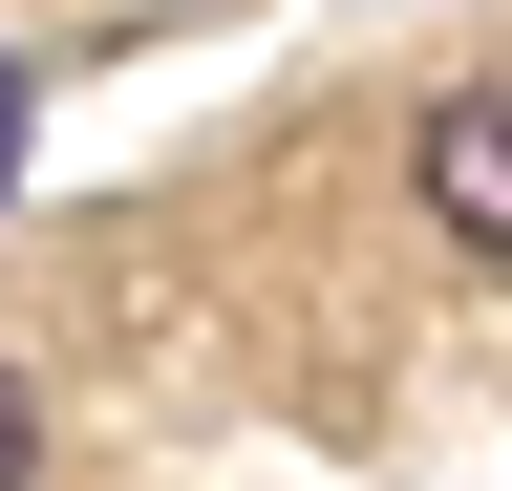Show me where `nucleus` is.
I'll use <instances>...</instances> for the list:
<instances>
[{
	"mask_svg": "<svg viewBox=\"0 0 512 491\" xmlns=\"http://www.w3.org/2000/svg\"><path fill=\"white\" fill-rule=\"evenodd\" d=\"M427 214L470 235V257H512V86H448L427 107Z\"/></svg>",
	"mask_w": 512,
	"mask_h": 491,
	"instance_id": "nucleus-1",
	"label": "nucleus"
},
{
	"mask_svg": "<svg viewBox=\"0 0 512 491\" xmlns=\"http://www.w3.org/2000/svg\"><path fill=\"white\" fill-rule=\"evenodd\" d=\"M0 491H43V385L0 363Z\"/></svg>",
	"mask_w": 512,
	"mask_h": 491,
	"instance_id": "nucleus-2",
	"label": "nucleus"
}]
</instances>
